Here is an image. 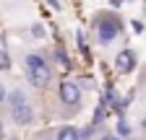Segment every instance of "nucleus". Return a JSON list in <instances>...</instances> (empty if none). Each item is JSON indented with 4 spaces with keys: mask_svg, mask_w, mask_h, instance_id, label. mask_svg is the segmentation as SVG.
Returning a JSON list of instances; mask_svg holds the SVG:
<instances>
[{
    "mask_svg": "<svg viewBox=\"0 0 146 140\" xmlns=\"http://www.w3.org/2000/svg\"><path fill=\"white\" fill-rule=\"evenodd\" d=\"M117 132L128 137V135H131V125H128V122H125V119H120V122H117Z\"/></svg>",
    "mask_w": 146,
    "mask_h": 140,
    "instance_id": "9d476101",
    "label": "nucleus"
},
{
    "mask_svg": "<svg viewBox=\"0 0 146 140\" xmlns=\"http://www.w3.org/2000/svg\"><path fill=\"white\" fill-rule=\"evenodd\" d=\"M11 104H13V107H21V104H26L24 94H21V91H13V94H11Z\"/></svg>",
    "mask_w": 146,
    "mask_h": 140,
    "instance_id": "1a4fd4ad",
    "label": "nucleus"
},
{
    "mask_svg": "<svg viewBox=\"0 0 146 140\" xmlns=\"http://www.w3.org/2000/svg\"><path fill=\"white\" fill-rule=\"evenodd\" d=\"M120 34V21L115 18V16H104V18L99 21V26H97V37H99V42L102 44H110L115 37Z\"/></svg>",
    "mask_w": 146,
    "mask_h": 140,
    "instance_id": "f257e3e1",
    "label": "nucleus"
},
{
    "mask_svg": "<svg viewBox=\"0 0 146 140\" xmlns=\"http://www.w3.org/2000/svg\"><path fill=\"white\" fill-rule=\"evenodd\" d=\"M44 3H47L52 10H58V8H60V3H58V0H44Z\"/></svg>",
    "mask_w": 146,
    "mask_h": 140,
    "instance_id": "4468645a",
    "label": "nucleus"
},
{
    "mask_svg": "<svg viewBox=\"0 0 146 140\" xmlns=\"http://www.w3.org/2000/svg\"><path fill=\"white\" fill-rule=\"evenodd\" d=\"M0 135H3V127H0Z\"/></svg>",
    "mask_w": 146,
    "mask_h": 140,
    "instance_id": "a211bd4d",
    "label": "nucleus"
},
{
    "mask_svg": "<svg viewBox=\"0 0 146 140\" xmlns=\"http://www.w3.org/2000/svg\"><path fill=\"white\" fill-rule=\"evenodd\" d=\"M5 67H11V60H8V55L3 49H0V70H5Z\"/></svg>",
    "mask_w": 146,
    "mask_h": 140,
    "instance_id": "9b49d317",
    "label": "nucleus"
},
{
    "mask_svg": "<svg viewBox=\"0 0 146 140\" xmlns=\"http://www.w3.org/2000/svg\"><path fill=\"white\" fill-rule=\"evenodd\" d=\"M0 49H3V37H0Z\"/></svg>",
    "mask_w": 146,
    "mask_h": 140,
    "instance_id": "f3484780",
    "label": "nucleus"
},
{
    "mask_svg": "<svg viewBox=\"0 0 146 140\" xmlns=\"http://www.w3.org/2000/svg\"><path fill=\"white\" fill-rule=\"evenodd\" d=\"M55 57H58V62H60L63 67H70V57H68V52H65V49L58 47V49H55Z\"/></svg>",
    "mask_w": 146,
    "mask_h": 140,
    "instance_id": "0eeeda50",
    "label": "nucleus"
},
{
    "mask_svg": "<svg viewBox=\"0 0 146 140\" xmlns=\"http://www.w3.org/2000/svg\"><path fill=\"white\" fill-rule=\"evenodd\" d=\"M115 67H117V73H131L136 67V55L131 49H123L117 55V60H115Z\"/></svg>",
    "mask_w": 146,
    "mask_h": 140,
    "instance_id": "20e7f679",
    "label": "nucleus"
},
{
    "mask_svg": "<svg viewBox=\"0 0 146 140\" xmlns=\"http://www.w3.org/2000/svg\"><path fill=\"white\" fill-rule=\"evenodd\" d=\"M31 34H34L36 39H39V37H44V26H42V24H36V26L31 29Z\"/></svg>",
    "mask_w": 146,
    "mask_h": 140,
    "instance_id": "f8f14e48",
    "label": "nucleus"
},
{
    "mask_svg": "<svg viewBox=\"0 0 146 140\" xmlns=\"http://www.w3.org/2000/svg\"><path fill=\"white\" fill-rule=\"evenodd\" d=\"M58 96H60V101H63V104H68V107H76V104L81 101V88H78L76 83L65 80V83H60Z\"/></svg>",
    "mask_w": 146,
    "mask_h": 140,
    "instance_id": "f03ea898",
    "label": "nucleus"
},
{
    "mask_svg": "<svg viewBox=\"0 0 146 140\" xmlns=\"http://www.w3.org/2000/svg\"><path fill=\"white\" fill-rule=\"evenodd\" d=\"M39 65H44L42 55H29V57H26V67H29V70H31V67H39Z\"/></svg>",
    "mask_w": 146,
    "mask_h": 140,
    "instance_id": "6e6552de",
    "label": "nucleus"
},
{
    "mask_svg": "<svg viewBox=\"0 0 146 140\" xmlns=\"http://www.w3.org/2000/svg\"><path fill=\"white\" fill-rule=\"evenodd\" d=\"M31 117H34V112H31V107H29V104L13 107V122H16V125H29V122H31Z\"/></svg>",
    "mask_w": 146,
    "mask_h": 140,
    "instance_id": "39448f33",
    "label": "nucleus"
},
{
    "mask_svg": "<svg viewBox=\"0 0 146 140\" xmlns=\"http://www.w3.org/2000/svg\"><path fill=\"white\" fill-rule=\"evenodd\" d=\"M5 96H8V91H5V86H0V101H5Z\"/></svg>",
    "mask_w": 146,
    "mask_h": 140,
    "instance_id": "2eb2a0df",
    "label": "nucleus"
},
{
    "mask_svg": "<svg viewBox=\"0 0 146 140\" xmlns=\"http://www.w3.org/2000/svg\"><path fill=\"white\" fill-rule=\"evenodd\" d=\"M102 140H120V137H115V135H104Z\"/></svg>",
    "mask_w": 146,
    "mask_h": 140,
    "instance_id": "dca6fc26",
    "label": "nucleus"
},
{
    "mask_svg": "<svg viewBox=\"0 0 146 140\" xmlns=\"http://www.w3.org/2000/svg\"><path fill=\"white\" fill-rule=\"evenodd\" d=\"M58 140H81L76 127H60L58 130Z\"/></svg>",
    "mask_w": 146,
    "mask_h": 140,
    "instance_id": "423d86ee",
    "label": "nucleus"
},
{
    "mask_svg": "<svg viewBox=\"0 0 146 140\" xmlns=\"http://www.w3.org/2000/svg\"><path fill=\"white\" fill-rule=\"evenodd\" d=\"M50 67L47 65H39V67H31L29 70V80L34 88H47V83H50Z\"/></svg>",
    "mask_w": 146,
    "mask_h": 140,
    "instance_id": "7ed1b4c3",
    "label": "nucleus"
},
{
    "mask_svg": "<svg viewBox=\"0 0 146 140\" xmlns=\"http://www.w3.org/2000/svg\"><path fill=\"white\" fill-rule=\"evenodd\" d=\"M91 132H94V127H84L78 135H81V140H86V137H91Z\"/></svg>",
    "mask_w": 146,
    "mask_h": 140,
    "instance_id": "ddd939ff",
    "label": "nucleus"
}]
</instances>
